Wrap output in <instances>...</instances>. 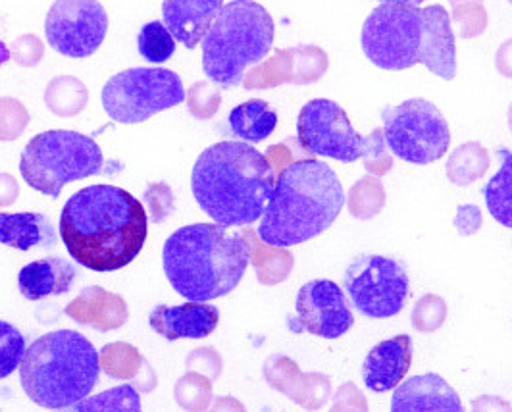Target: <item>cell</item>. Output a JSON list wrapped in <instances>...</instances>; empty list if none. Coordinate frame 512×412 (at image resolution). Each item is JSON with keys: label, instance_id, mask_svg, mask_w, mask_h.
Listing matches in <instances>:
<instances>
[{"label": "cell", "instance_id": "8d00e7d4", "mask_svg": "<svg viewBox=\"0 0 512 412\" xmlns=\"http://www.w3.org/2000/svg\"><path fill=\"white\" fill-rule=\"evenodd\" d=\"M191 357L197 359V361H201L203 368L206 370V374L210 376V380H216V378L220 376V372H222V359H220V355H218L216 351L205 347V349L195 351Z\"/></svg>", "mask_w": 512, "mask_h": 412}, {"label": "cell", "instance_id": "44dd1931", "mask_svg": "<svg viewBox=\"0 0 512 412\" xmlns=\"http://www.w3.org/2000/svg\"><path fill=\"white\" fill-rule=\"evenodd\" d=\"M56 230L51 218L41 212H0V243L18 251L52 249Z\"/></svg>", "mask_w": 512, "mask_h": 412}, {"label": "cell", "instance_id": "d590c367", "mask_svg": "<svg viewBox=\"0 0 512 412\" xmlns=\"http://www.w3.org/2000/svg\"><path fill=\"white\" fill-rule=\"evenodd\" d=\"M472 412H512V405L497 395H480L472 401Z\"/></svg>", "mask_w": 512, "mask_h": 412}, {"label": "cell", "instance_id": "5b68a950", "mask_svg": "<svg viewBox=\"0 0 512 412\" xmlns=\"http://www.w3.org/2000/svg\"><path fill=\"white\" fill-rule=\"evenodd\" d=\"M251 262L245 235L220 224H191L172 233L162 249L164 274L183 299L206 303L241 284Z\"/></svg>", "mask_w": 512, "mask_h": 412}, {"label": "cell", "instance_id": "5bb4252c", "mask_svg": "<svg viewBox=\"0 0 512 412\" xmlns=\"http://www.w3.org/2000/svg\"><path fill=\"white\" fill-rule=\"evenodd\" d=\"M355 324L353 310L343 289L332 280H312L299 289L295 299V316L287 320L293 334L318 335L337 339Z\"/></svg>", "mask_w": 512, "mask_h": 412}, {"label": "cell", "instance_id": "6da1fadb", "mask_svg": "<svg viewBox=\"0 0 512 412\" xmlns=\"http://www.w3.org/2000/svg\"><path fill=\"white\" fill-rule=\"evenodd\" d=\"M60 239L70 257L93 272H116L143 251L149 218L122 187L89 185L74 193L60 212Z\"/></svg>", "mask_w": 512, "mask_h": 412}, {"label": "cell", "instance_id": "f1b7e54d", "mask_svg": "<svg viewBox=\"0 0 512 412\" xmlns=\"http://www.w3.org/2000/svg\"><path fill=\"white\" fill-rule=\"evenodd\" d=\"M212 380L201 374H187L176 384V401L187 412H203L212 401Z\"/></svg>", "mask_w": 512, "mask_h": 412}, {"label": "cell", "instance_id": "8992f818", "mask_svg": "<svg viewBox=\"0 0 512 412\" xmlns=\"http://www.w3.org/2000/svg\"><path fill=\"white\" fill-rule=\"evenodd\" d=\"M101 361L95 345L74 330L41 335L27 347L20 382L27 397L49 411L74 407L99 382Z\"/></svg>", "mask_w": 512, "mask_h": 412}, {"label": "cell", "instance_id": "d6a6232c", "mask_svg": "<svg viewBox=\"0 0 512 412\" xmlns=\"http://www.w3.org/2000/svg\"><path fill=\"white\" fill-rule=\"evenodd\" d=\"M385 147L387 145H385L384 129H374L368 135V149H366V155L362 158L368 172L382 176L387 170H391L393 160H391V156L387 155Z\"/></svg>", "mask_w": 512, "mask_h": 412}, {"label": "cell", "instance_id": "4dcf8cb0", "mask_svg": "<svg viewBox=\"0 0 512 412\" xmlns=\"http://www.w3.org/2000/svg\"><path fill=\"white\" fill-rule=\"evenodd\" d=\"M447 305L437 295H424L412 309V326L420 334H432L445 324Z\"/></svg>", "mask_w": 512, "mask_h": 412}, {"label": "cell", "instance_id": "7c38bea8", "mask_svg": "<svg viewBox=\"0 0 512 412\" xmlns=\"http://www.w3.org/2000/svg\"><path fill=\"white\" fill-rule=\"evenodd\" d=\"M297 139L310 155L326 156L345 164L366 155L368 137L353 128L347 112L330 99L308 101L297 118Z\"/></svg>", "mask_w": 512, "mask_h": 412}, {"label": "cell", "instance_id": "277c9868", "mask_svg": "<svg viewBox=\"0 0 512 412\" xmlns=\"http://www.w3.org/2000/svg\"><path fill=\"white\" fill-rule=\"evenodd\" d=\"M343 206V185L326 162L295 160L278 174L256 233L270 247H295L332 228Z\"/></svg>", "mask_w": 512, "mask_h": 412}, {"label": "cell", "instance_id": "d4e9b609", "mask_svg": "<svg viewBox=\"0 0 512 412\" xmlns=\"http://www.w3.org/2000/svg\"><path fill=\"white\" fill-rule=\"evenodd\" d=\"M76 412H143L139 391L129 384L110 387L74 405Z\"/></svg>", "mask_w": 512, "mask_h": 412}, {"label": "cell", "instance_id": "60d3db41", "mask_svg": "<svg viewBox=\"0 0 512 412\" xmlns=\"http://www.w3.org/2000/svg\"><path fill=\"white\" fill-rule=\"evenodd\" d=\"M54 412H76V409H74V407H68V409H60V411Z\"/></svg>", "mask_w": 512, "mask_h": 412}, {"label": "cell", "instance_id": "7a4b0ae2", "mask_svg": "<svg viewBox=\"0 0 512 412\" xmlns=\"http://www.w3.org/2000/svg\"><path fill=\"white\" fill-rule=\"evenodd\" d=\"M360 45L366 58L382 70L403 72L422 64L445 81L457 76L451 16L441 4H380L362 26Z\"/></svg>", "mask_w": 512, "mask_h": 412}, {"label": "cell", "instance_id": "cb8c5ba5", "mask_svg": "<svg viewBox=\"0 0 512 412\" xmlns=\"http://www.w3.org/2000/svg\"><path fill=\"white\" fill-rule=\"evenodd\" d=\"M264 378L270 387L287 395L293 403L299 405L305 391L307 374L299 370L297 362L291 361L285 355H272L268 361L264 362Z\"/></svg>", "mask_w": 512, "mask_h": 412}, {"label": "cell", "instance_id": "f546056e", "mask_svg": "<svg viewBox=\"0 0 512 412\" xmlns=\"http://www.w3.org/2000/svg\"><path fill=\"white\" fill-rule=\"evenodd\" d=\"M384 201V187H382L380 180L364 178L353 187L349 206H351L353 216L368 220V218L376 216L382 210Z\"/></svg>", "mask_w": 512, "mask_h": 412}, {"label": "cell", "instance_id": "7402d4cb", "mask_svg": "<svg viewBox=\"0 0 512 412\" xmlns=\"http://www.w3.org/2000/svg\"><path fill=\"white\" fill-rule=\"evenodd\" d=\"M231 133L243 143H262L278 126V114L262 99H251L235 106L228 116Z\"/></svg>", "mask_w": 512, "mask_h": 412}, {"label": "cell", "instance_id": "74e56055", "mask_svg": "<svg viewBox=\"0 0 512 412\" xmlns=\"http://www.w3.org/2000/svg\"><path fill=\"white\" fill-rule=\"evenodd\" d=\"M208 412H247V409L235 397H218Z\"/></svg>", "mask_w": 512, "mask_h": 412}, {"label": "cell", "instance_id": "ffe728a7", "mask_svg": "<svg viewBox=\"0 0 512 412\" xmlns=\"http://www.w3.org/2000/svg\"><path fill=\"white\" fill-rule=\"evenodd\" d=\"M66 314H70L77 324L108 332L126 324L128 307L118 295L106 293L101 287H87L66 309Z\"/></svg>", "mask_w": 512, "mask_h": 412}, {"label": "cell", "instance_id": "e575fe53", "mask_svg": "<svg viewBox=\"0 0 512 412\" xmlns=\"http://www.w3.org/2000/svg\"><path fill=\"white\" fill-rule=\"evenodd\" d=\"M455 226L461 235H472L478 232L482 226V212L476 205H461L457 218H455Z\"/></svg>", "mask_w": 512, "mask_h": 412}, {"label": "cell", "instance_id": "9c48e42d", "mask_svg": "<svg viewBox=\"0 0 512 412\" xmlns=\"http://www.w3.org/2000/svg\"><path fill=\"white\" fill-rule=\"evenodd\" d=\"M104 110L118 124H143L185 101L180 76L168 68H129L104 83Z\"/></svg>", "mask_w": 512, "mask_h": 412}, {"label": "cell", "instance_id": "30bf717a", "mask_svg": "<svg viewBox=\"0 0 512 412\" xmlns=\"http://www.w3.org/2000/svg\"><path fill=\"white\" fill-rule=\"evenodd\" d=\"M387 149L409 162L426 166L447 155L451 129L436 104L426 99H409L382 110Z\"/></svg>", "mask_w": 512, "mask_h": 412}, {"label": "cell", "instance_id": "8fae6325", "mask_svg": "<svg viewBox=\"0 0 512 412\" xmlns=\"http://www.w3.org/2000/svg\"><path fill=\"white\" fill-rule=\"evenodd\" d=\"M343 287L362 316L384 320L397 316L409 297L407 266L397 258L359 255L347 266Z\"/></svg>", "mask_w": 512, "mask_h": 412}, {"label": "cell", "instance_id": "52a82bcc", "mask_svg": "<svg viewBox=\"0 0 512 412\" xmlns=\"http://www.w3.org/2000/svg\"><path fill=\"white\" fill-rule=\"evenodd\" d=\"M276 26L255 0H231L222 6L203 39V70L212 83L231 89L243 83L247 68L272 51Z\"/></svg>", "mask_w": 512, "mask_h": 412}, {"label": "cell", "instance_id": "3957f363", "mask_svg": "<svg viewBox=\"0 0 512 412\" xmlns=\"http://www.w3.org/2000/svg\"><path fill=\"white\" fill-rule=\"evenodd\" d=\"M276 176L270 160L243 141H220L205 149L191 174V191L214 224L251 226L262 218Z\"/></svg>", "mask_w": 512, "mask_h": 412}, {"label": "cell", "instance_id": "603a6c76", "mask_svg": "<svg viewBox=\"0 0 512 412\" xmlns=\"http://www.w3.org/2000/svg\"><path fill=\"white\" fill-rule=\"evenodd\" d=\"M501 168L482 189L487 210L501 226L512 230V151L497 149Z\"/></svg>", "mask_w": 512, "mask_h": 412}, {"label": "cell", "instance_id": "e0dca14e", "mask_svg": "<svg viewBox=\"0 0 512 412\" xmlns=\"http://www.w3.org/2000/svg\"><path fill=\"white\" fill-rule=\"evenodd\" d=\"M412 364V339L403 334L378 343L364 359L362 380L374 393H385L399 386Z\"/></svg>", "mask_w": 512, "mask_h": 412}, {"label": "cell", "instance_id": "9a60e30c", "mask_svg": "<svg viewBox=\"0 0 512 412\" xmlns=\"http://www.w3.org/2000/svg\"><path fill=\"white\" fill-rule=\"evenodd\" d=\"M391 412H464L459 393L439 374L412 376L395 387Z\"/></svg>", "mask_w": 512, "mask_h": 412}, {"label": "cell", "instance_id": "ab89813d", "mask_svg": "<svg viewBox=\"0 0 512 412\" xmlns=\"http://www.w3.org/2000/svg\"><path fill=\"white\" fill-rule=\"evenodd\" d=\"M8 60H10V51H8V47L0 41V66H4Z\"/></svg>", "mask_w": 512, "mask_h": 412}, {"label": "cell", "instance_id": "4316f807", "mask_svg": "<svg viewBox=\"0 0 512 412\" xmlns=\"http://www.w3.org/2000/svg\"><path fill=\"white\" fill-rule=\"evenodd\" d=\"M487 164H489V158L484 147L476 143L462 145L447 164V176L457 185H466L478 180L486 172Z\"/></svg>", "mask_w": 512, "mask_h": 412}, {"label": "cell", "instance_id": "836d02e7", "mask_svg": "<svg viewBox=\"0 0 512 412\" xmlns=\"http://www.w3.org/2000/svg\"><path fill=\"white\" fill-rule=\"evenodd\" d=\"M330 412H368V401L364 393L353 382H347L332 395Z\"/></svg>", "mask_w": 512, "mask_h": 412}, {"label": "cell", "instance_id": "1f68e13d", "mask_svg": "<svg viewBox=\"0 0 512 412\" xmlns=\"http://www.w3.org/2000/svg\"><path fill=\"white\" fill-rule=\"evenodd\" d=\"M332 399V382L326 374L322 372H308L307 382H305V391L299 401V407L305 411L316 412Z\"/></svg>", "mask_w": 512, "mask_h": 412}, {"label": "cell", "instance_id": "83f0119b", "mask_svg": "<svg viewBox=\"0 0 512 412\" xmlns=\"http://www.w3.org/2000/svg\"><path fill=\"white\" fill-rule=\"evenodd\" d=\"M27 351L24 334L10 322L0 320V380L20 368Z\"/></svg>", "mask_w": 512, "mask_h": 412}, {"label": "cell", "instance_id": "484cf974", "mask_svg": "<svg viewBox=\"0 0 512 412\" xmlns=\"http://www.w3.org/2000/svg\"><path fill=\"white\" fill-rule=\"evenodd\" d=\"M137 49L139 54L151 64H164L176 52V39L164 26V22L153 20L141 27L137 35Z\"/></svg>", "mask_w": 512, "mask_h": 412}, {"label": "cell", "instance_id": "2e32d148", "mask_svg": "<svg viewBox=\"0 0 512 412\" xmlns=\"http://www.w3.org/2000/svg\"><path fill=\"white\" fill-rule=\"evenodd\" d=\"M220 322V310L208 303H183L178 307L156 305L149 324L154 332L168 341L178 339H203L216 330Z\"/></svg>", "mask_w": 512, "mask_h": 412}, {"label": "cell", "instance_id": "4fadbf2b", "mask_svg": "<svg viewBox=\"0 0 512 412\" xmlns=\"http://www.w3.org/2000/svg\"><path fill=\"white\" fill-rule=\"evenodd\" d=\"M108 16L99 0H56L45 20L52 49L68 58H87L101 49Z\"/></svg>", "mask_w": 512, "mask_h": 412}, {"label": "cell", "instance_id": "d6986e66", "mask_svg": "<svg viewBox=\"0 0 512 412\" xmlns=\"http://www.w3.org/2000/svg\"><path fill=\"white\" fill-rule=\"evenodd\" d=\"M76 266L60 257L41 258L26 264L18 274L20 293L27 301H41L51 295H64L76 282Z\"/></svg>", "mask_w": 512, "mask_h": 412}, {"label": "cell", "instance_id": "f35d334b", "mask_svg": "<svg viewBox=\"0 0 512 412\" xmlns=\"http://www.w3.org/2000/svg\"><path fill=\"white\" fill-rule=\"evenodd\" d=\"M382 4H409V6H420L424 0H380Z\"/></svg>", "mask_w": 512, "mask_h": 412}, {"label": "cell", "instance_id": "ba28073f", "mask_svg": "<svg viewBox=\"0 0 512 412\" xmlns=\"http://www.w3.org/2000/svg\"><path fill=\"white\" fill-rule=\"evenodd\" d=\"M27 185L58 199L64 185L104 172V156L97 141L70 129H51L35 135L20 158Z\"/></svg>", "mask_w": 512, "mask_h": 412}, {"label": "cell", "instance_id": "ac0fdd59", "mask_svg": "<svg viewBox=\"0 0 512 412\" xmlns=\"http://www.w3.org/2000/svg\"><path fill=\"white\" fill-rule=\"evenodd\" d=\"M224 0H164V26L189 51L203 43L210 26L220 14Z\"/></svg>", "mask_w": 512, "mask_h": 412}]
</instances>
